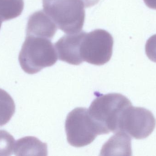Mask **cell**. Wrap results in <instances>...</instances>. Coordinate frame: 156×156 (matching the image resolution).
Listing matches in <instances>:
<instances>
[{"label": "cell", "instance_id": "3957f363", "mask_svg": "<svg viewBox=\"0 0 156 156\" xmlns=\"http://www.w3.org/2000/svg\"><path fill=\"white\" fill-rule=\"evenodd\" d=\"M44 11L66 34L80 32L85 20L81 0H43Z\"/></svg>", "mask_w": 156, "mask_h": 156}, {"label": "cell", "instance_id": "6da1fadb", "mask_svg": "<svg viewBox=\"0 0 156 156\" xmlns=\"http://www.w3.org/2000/svg\"><path fill=\"white\" fill-rule=\"evenodd\" d=\"M131 105L132 103L126 96L120 93H109L97 97L88 111L100 135L108 134L118 132L121 117Z\"/></svg>", "mask_w": 156, "mask_h": 156}, {"label": "cell", "instance_id": "7c38bea8", "mask_svg": "<svg viewBox=\"0 0 156 156\" xmlns=\"http://www.w3.org/2000/svg\"><path fill=\"white\" fill-rule=\"evenodd\" d=\"M15 112V104L8 93L0 89V127L9 122Z\"/></svg>", "mask_w": 156, "mask_h": 156}, {"label": "cell", "instance_id": "5b68a950", "mask_svg": "<svg viewBox=\"0 0 156 156\" xmlns=\"http://www.w3.org/2000/svg\"><path fill=\"white\" fill-rule=\"evenodd\" d=\"M113 45V37L105 30L97 29L86 33L81 44L82 58L92 65H104L112 58Z\"/></svg>", "mask_w": 156, "mask_h": 156}, {"label": "cell", "instance_id": "52a82bcc", "mask_svg": "<svg viewBox=\"0 0 156 156\" xmlns=\"http://www.w3.org/2000/svg\"><path fill=\"white\" fill-rule=\"evenodd\" d=\"M86 32L80 31L63 36L55 44L59 60L73 65H79L83 62L80 55L82 40Z\"/></svg>", "mask_w": 156, "mask_h": 156}, {"label": "cell", "instance_id": "ba28073f", "mask_svg": "<svg viewBox=\"0 0 156 156\" xmlns=\"http://www.w3.org/2000/svg\"><path fill=\"white\" fill-rule=\"evenodd\" d=\"M57 31V26L44 11H37L28 18L26 35H31L50 39Z\"/></svg>", "mask_w": 156, "mask_h": 156}, {"label": "cell", "instance_id": "30bf717a", "mask_svg": "<svg viewBox=\"0 0 156 156\" xmlns=\"http://www.w3.org/2000/svg\"><path fill=\"white\" fill-rule=\"evenodd\" d=\"M14 153L16 156H47V145L36 137L26 136L16 142Z\"/></svg>", "mask_w": 156, "mask_h": 156}, {"label": "cell", "instance_id": "e0dca14e", "mask_svg": "<svg viewBox=\"0 0 156 156\" xmlns=\"http://www.w3.org/2000/svg\"><path fill=\"white\" fill-rule=\"evenodd\" d=\"M2 21L0 19V29H1V27H2Z\"/></svg>", "mask_w": 156, "mask_h": 156}, {"label": "cell", "instance_id": "2e32d148", "mask_svg": "<svg viewBox=\"0 0 156 156\" xmlns=\"http://www.w3.org/2000/svg\"><path fill=\"white\" fill-rule=\"evenodd\" d=\"M147 7L151 9L156 10V0H144Z\"/></svg>", "mask_w": 156, "mask_h": 156}, {"label": "cell", "instance_id": "4fadbf2b", "mask_svg": "<svg viewBox=\"0 0 156 156\" xmlns=\"http://www.w3.org/2000/svg\"><path fill=\"white\" fill-rule=\"evenodd\" d=\"M15 143L12 135L5 130H0V156L12 155Z\"/></svg>", "mask_w": 156, "mask_h": 156}, {"label": "cell", "instance_id": "7a4b0ae2", "mask_svg": "<svg viewBox=\"0 0 156 156\" xmlns=\"http://www.w3.org/2000/svg\"><path fill=\"white\" fill-rule=\"evenodd\" d=\"M58 58L55 48L50 39L26 35L18 59L26 73L34 74L55 65Z\"/></svg>", "mask_w": 156, "mask_h": 156}, {"label": "cell", "instance_id": "9c48e42d", "mask_svg": "<svg viewBox=\"0 0 156 156\" xmlns=\"http://www.w3.org/2000/svg\"><path fill=\"white\" fill-rule=\"evenodd\" d=\"M131 138L125 132L115 133L103 146L100 155H132Z\"/></svg>", "mask_w": 156, "mask_h": 156}, {"label": "cell", "instance_id": "277c9868", "mask_svg": "<svg viewBox=\"0 0 156 156\" xmlns=\"http://www.w3.org/2000/svg\"><path fill=\"white\" fill-rule=\"evenodd\" d=\"M65 129L68 142L74 147L88 145L100 135L88 110L82 107L76 108L68 114Z\"/></svg>", "mask_w": 156, "mask_h": 156}, {"label": "cell", "instance_id": "8fae6325", "mask_svg": "<svg viewBox=\"0 0 156 156\" xmlns=\"http://www.w3.org/2000/svg\"><path fill=\"white\" fill-rule=\"evenodd\" d=\"M24 6L23 0H0V19L5 21L18 17Z\"/></svg>", "mask_w": 156, "mask_h": 156}, {"label": "cell", "instance_id": "5bb4252c", "mask_svg": "<svg viewBox=\"0 0 156 156\" xmlns=\"http://www.w3.org/2000/svg\"><path fill=\"white\" fill-rule=\"evenodd\" d=\"M145 52L149 60L156 63V34L152 36L147 41Z\"/></svg>", "mask_w": 156, "mask_h": 156}, {"label": "cell", "instance_id": "8992f818", "mask_svg": "<svg viewBox=\"0 0 156 156\" xmlns=\"http://www.w3.org/2000/svg\"><path fill=\"white\" fill-rule=\"evenodd\" d=\"M156 123L155 118L150 111L131 105L125 110L121 117L118 132H125L131 138L141 140L152 134Z\"/></svg>", "mask_w": 156, "mask_h": 156}, {"label": "cell", "instance_id": "9a60e30c", "mask_svg": "<svg viewBox=\"0 0 156 156\" xmlns=\"http://www.w3.org/2000/svg\"><path fill=\"white\" fill-rule=\"evenodd\" d=\"M85 8H89L97 4L100 0H81Z\"/></svg>", "mask_w": 156, "mask_h": 156}]
</instances>
